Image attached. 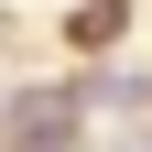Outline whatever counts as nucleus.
<instances>
[{"instance_id":"nucleus-1","label":"nucleus","mask_w":152,"mask_h":152,"mask_svg":"<svg viewBox=\"0 0 152 152\" xmlns=\"http://www.w3.org/2000/svg\"><path fill=\"white\" fill-rule=\"evenodd\" d=\"M11 152H76V87H33L11 109Z\"/></svg>"},{"instance_id":"nucleus-2","label":"nucleus","mask_w":152,"mask_h":152,"mask_svg":"<svg viewBox=\"0 0 152 152\" xmlns=\"http://www.w3.org/2000/svg\"><path fill=\"white\" fill-rule=\"evenodd\" d=\"M0 44H11V22H0Z\"/></svg>"}]
</instances>
